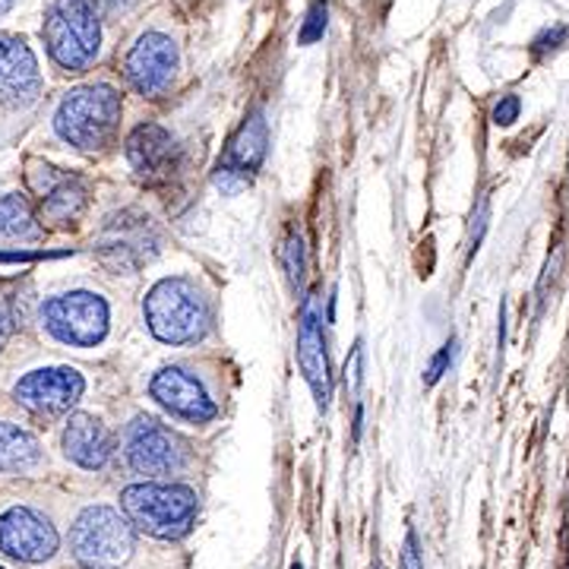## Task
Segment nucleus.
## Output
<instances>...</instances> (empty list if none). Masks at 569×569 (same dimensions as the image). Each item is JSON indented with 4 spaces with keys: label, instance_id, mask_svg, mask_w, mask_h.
I'll use <instances>...</instances> for the list:
<instances>
[{
    "label": "nucleus",
    "instance_id": "obj_3",
    "mask_svg": "<svg viewBox=\"0 0 569 569\" xmlns=\"http://www.w3.org/2000/svg\"><path fill=\"white\" fill-rule=\"evenodd\" d=\"M197 507H200L197 493L183 485L142 481V485H130L121 493V509L130 526L162 541H178L193 529Z\"/></svg>",
    "mask_w": 569,
    "mask_h": 569
},
{
    "label": "nucleus",
    "instance_id": "obj_32",
    "mask_svg": "<svg viewBox=\"0 0 569 569\" xmlns=\"http://www.w3.org/2000/svg\"><path fill=\"white\" fill-rule=\"evenodd\" d=\"M291 569H305V567H301V563H295V567H291Z\"/></svg>",
    "mask_w": 569,
    "mask_h": 569
},
{
    "label": "nucleus",
    "instance_id": "obj_10",
    "mask_svg": "<svg viewBox=\"0 0 569 569\" xmlns=\"http://www.w3.org/2000/svg\"><path fill=\"white\" fill-rule=\"evenodd\" d=\"M58 529L32 507H10L0 512V550L20 563H44L58 553Z\"/></svg>",
    "mask_w": 569,
    "mask_h": 569
},
{
    "label": "nucleus",
    "instance_id": "obj_8",
    "mask_svg": "<svg viewBox=\"0 0 569 569\" xmlns=\"http://www.w3.org/2000/svg\"><path fill=\"white\" fill-rule=\"evenodd\" d=\"M266 146H269V127H266L263 111H253L224 146L222 159L212 171L216 190L234 197L244 187H250V181L257 178V171H260V164L266 159Z\"/></svg>",
    "mask_w": 569,
    "mask_h": 569
},
{
    "label": "nucleus",
    "instance_id": "obj_22",
    "mask_svg": "<svg viewBox=\"0 0 569 569\" xmlns=\"http://www.w3.org/2000/svg\"><path fill=\"white\" fill-rule=\"evenodd\" d=\"M326 20H329L326 0H313V3H310V10H307L305 26H301V36H298V41H301V44H313V41L323 39Z\"/></svg>",
    "mask_w": 569,
    "mask_h": 569
},
{
    "label": "nucleus",
    "instance_id": "obj_28",
    "mask_svg": "<svg viewBox=\"0 0 569 569\" xmlns=\"http://www.w3.org/2000/svg\"><path fill=\"white\" fill-rule=\"evenodd\" d=\"M96 7H99V13L104 17H123V13H130L140 0H92Z\"/></svg>",
    "mask_w": 569,
    "mask_h": 569
},
{
    "label": "nucleus",
    "instance_id": "obj_6",
    "mask_svg": "<svg viewBox=\"0 0 569 569\" xmlns=\"http://www.w3.org/2000/svg\"><path fill=\"white\" fill-rule=\"evenodd\" d=\"M111 313L102 295L96 291H67L58 298H48L41 305V326L51 339L63 346L92 348L108 336Z\"/></svg>",
    "mask_w": 569,
    "mask_h": 569
},
{
    "label": "nucleus",
    "instance_id": "obj_2",
    "mask_svg": "<svg viewBox=\"0 0 569 569\" xmlns=\"http://www.w3.org/2000/svg\"><path fill=\"white\" fill-rule=\"evenodd\" d=\"M121 111V96L111 86H80L58 104L54 130L80 152H102L118 133Z\"/></svg>",
    "mask_w": 569,
    "mask_h": 569
},
{
    "label": "nucleus",
    "instance_id": "obj_31",
    "mask_svg": "<svg viewBox=\"0 0 569 569\" xmlns=\"http://www.w3.org/2000/svg\"><path fill=\"white\" fill-rule=\"evenodd\" d=\"M13 3H17V0H0V13H7V10H10Z\"/></svg>",
    "mask_w": 569,
    "mask_h": 569
},
{
    "label": "nucleus",
    "instance_id": "obj_26",
    "mask_svg": "<svg viewBox=\"0 0 569 569\" xmlns=\"http://www.w3.org/2000/svg\"><path fill=\"white\" fill-rule=\"evenodd\" d=\"M361 342H355V348H351V355H348L346 361V387L351 396H358V387H361Z\"/></svg>",
    "mask_w": 569,
    "mask_h": 569
},
{
    "label": "nucleus",
    "instance_id": "obj_14",
    "mask_svg": "<svg viewBox=\"0 0 569 569\" xmlns=\"http://www.w3.org/2000/svg\"><path fill=\"white\" fill-rule=\"evenodd\" d=\"M298 367L305 373L307 387L317 399V408L326 411L329 399H332V367H329V355H326L323 339V320L317 310V298L307 295L301 301V323H298Z\"/></svg>",
    "mask_w": 569,
    "mask_h": 569
},
{
    "label": "nucleus",
    "instance_id": "obj_11",
    "mask_svg": "<svg viewBox=\"0 0 569 569\" xmlns=\"http://www.w3.org/2000/svg\"><path fill=\"white\" fill-rule=\"evenodd\" d=\"M86 392V380L73 367H39L20 377L13 396L22 408L41 418H58L77 406Z\"/></svg>",
    "mask_w": 569,
    "mask_h": 569
},
{
    "label": "nucleus",
    "instance_id": "obj_20",
    "mask_svg": "<svg viewBox=\"0 0 569 569\" xmlns=\"http://www.w3.org/2000/svg\"><path fill=\"white\" fill-rule=\"evenodd\" d=\"M36 234V219L29 203L17 193L0 197V238H29Z\"/></svg>",
    "mask_w": 569,
    "mask_h": 569
},
{
    "label": "nucleus",
    "instance_id": "obj_24",
    "mask_svg": "<svg viewBox=\"0 0 569 569\" xmlns=\"http://www.w3.org/2000/svg\"><path fill=\"white\" fill-rule=\"evenodd\" d=\"M519 111H522V102H519V96H503L497 108H493V123L497 127H512V123L519 121Z\"/></svg>",
    "mask_w": 569,
    "mask_h": 569
},
{
    "label": "nucleus",
    "instance_id": "obj_30",
    "mask_svg": "<svg viewBox=\"0 0 569 569\" xmlns=\"http://www.w3.org/2000/svg\"><path fill=\"white\" fill-rule=\"evenodd\" d=\"M10 332H13V310H10V305L0 298V348L7 346Z\"/></svg>",
    "mask_w": 569,
    "mask_h": 569
},
{
    "label": "nucleus",
    "instance_id": "obj_4",
    "mask_svg": "<svg viewBox=\"0 0 569 569\" xmlns=\"http://www.w3.org/2000/svg\"><path fill=\"white\" fill-rule=\"evenodd\" d=\"M92 0H54L44 20V44L51 61L67 73L92 67L102 48V20Z\"/></svg>",
    "mask_w": 569,
    "mask_h": 569
},
{
    "label": "nucleus",
    "instance_id": "obj_1",
    "mask_svg": "<svg viewBox=\"0 0 569 569\" xmlns=\"http://www.w3.org/2000/svg\"><path fill=\"white\" fill-rule=\"evenodd\" d=\"M142 317L149 332L168 346L200 342L212 326V305L193 279H162L149 288L142 301Z\"/></svg>",
    "mask_w": 569,
    "mask_h": 569
},
{
    "label": "nucleus",
    "instance_id": "obj_29",
    "mask_svg": "<svg viewBox=\"0 0 569 569\" xmlns=\"http://www.w3.org/2000/svg\"><path fill=\"white\" fill-rule=\"evenodd\" d=\"M563 39H567V29H563V26L550 29V32H545L541 39L535 41V54H541V51H553V48H557Z\"/></svg>",
    "mask_w": 569,
    "mask_h": 569
},
{
    "label": "nucleus",
    "instance_id": "obj_27",
    "mask_svg": "<svg viewBox=\"0 0 569 569\" xmlns=\"http://www.w3.org/2000/svg\"><path fill=\"white\" fill-rule=\"evenodd\" d=\"M488 219H490V206L488 200H481L478 203V212H475V219H471V250H478L481 244V238H485V228H488Z\"/></svg>",
    "mask_w": 569,
    "mask_h": 569
},
{
    "label": "nucleus",
    "instance_id": "obj_17",
    "mask_svg": "<svg viewBox=\"0 0 569 569\" xmlns=\"http://www.w3.org/2000/svg\"><path fill=\"white\" fill-rule=\"evenodd\" d=\"M63 456L86 471H99L114 456V433L92 415H73L61 437Z\"/></svg>",
    "mask_w": 569,
    "mask_h": 569
},
{
    "label": "nucleus",
    "instance_id": "obj_12",
    "mask_svg": "<svg viewBox=\"0 0 569 569\" xmlns=\"http://www.w3.org/2000/svg\"><path fill=\"white\" fill-rule=\"evenodd\" d=\"M96 250L102 253V260L114 269L133 272L140 269L146 260L156 257L159 250V234L146 216L137 212H121L114 219H108L102 234L96 238Z\"/></svg>",
    "mask_w": 569,
    "mask_h": 569
},
{
    "label": "nucleus",
    "instance_id": "obj_19",
    "mask_svg": "<svg viewBox=\"0 0 569 569\" xmlns=\"http://www.w3.org/2000/svg\"><path fill=\"white\" fill-rule=\"evenodd\" d=\"M82 209H86V187L77 178H61L51 193L41 197V212L58 224L77 222Z\"/></svg>",
    "mask_w": 569,
    "mask_h": 569
},
{
    "label": "nucleus",
    "instance_id": "obj_34",
    "mask_svg": "<svg viewBox=\"0 0 569 569\" xmlns=\"http://www.w3.org/2000/svg\"><path fill=\"white\" fill-rule=\"evenodd\" d=\"M0 569H3V567H0Z\"/></svg>",
    "mask_w": 569,
    "mask_h": 569
},
{
    "label": "nucleus",
    "instance_id": "obj_25",
    "mask_svg": "<svg viewBox=\"0 0 569 569\" xmlns=\"http://www.w3.org/2000/svg\"><path fill=\"white\" fill-rule=\"evenodd\" d=\"M399 569H425V560H421V550H418V538L415 531H406V541H402V550H399Z\"/></svg>",
    "mask_w": 569,
    "mask_h": 569
},
{
    "label": "nucleus",
    "instance_id": "obj_13",
    "mask_svg": "<svg viewBox=\"0 0 569 569\" xmlns=\"http://www.w3.org/2000/svg\"><path fill=\"white\" fill-rule=\"evenodd\" d=\"M149 392L164 411H171L174 418L190 421V425H206L219 415V406L209 396V389L203 387V380L183 367H162L152 377Z\"/></svg>",
    "mask_w": 569,
    "mask_h": 569
},
{
    "label": "nucleus",
    "instance_id": "obj_33",
    "mask_svg": "<svg viewBox=\"0 0 569 569\" xmlns=\"http://www.w3.org/2000/svg\"><path fill=\"white\" fill-rule=\"evenodd\" d=\"M373 569H380V567H373Z\"/></svg>",
    "mask_w": 569,
    "mask_h": 569
},
{
    "label": "nucleus",
    "instance_id": "obj_18",
    "mask_svg": "<svg viewBox=\"0 0 569 569\" xmlns=\"http://www.w3.org/2000/svg\"><path fill=\"white\" fill-rule=\"evenodd\" d=\"M41 462L39 440L17 425L0 421V471L7 475H22L32 471Z\"/></svg>",
    "mask_w": 569,
    "mask_h": 569
},
{
    "label": "nucleus",
    "instance_id": "obj_23",
    "mask_svg": "<svg viewBox=\"0 0 569 569\" xmlns=\"http://www.w3.org/2000/svg\"><path fill=\"white\" fill-rule=\"evenodd\" d=\"M452 358H456V339H449L447 346L440 348L437 355H433V361H430V367L425 370V383L427 387H433L443 373L449 370V365H452Z\"/></svg>",
    "mask_w": 569,
    "mask_h": 569
},
{
    "label": "nucleus",
    "instance_id": "obj_7",
    "mask_svg": "<svg viewBox=\"0 0 569 569\" xmlns=\"http://www.w3.org/2000/svg\"><path fill=\"white\" fill-rule=\"evenodd\" d=\"M123 456H127V466L146 478L178 475L187 466V447L181 443V437L146 415L133 418V425L127 427Z\"/></svg>",
    "mask_w": 569,
    "mask_h": 569
},
{
    "label": "nucleus",
    "instance_id": "obj_21",
    "mask_svg": "<svg viewBox=\"0 0 569 569\" xmlns=\"http://www.w3.org/2000/svg\"><path fill=\"white\" fill-rule=\"evenodd\" d=\"M282 266H284V272H288V282L295 284V288L305 282V269H307L305 238H301L298 231H291V234L284 238V244H282Z\"/></svg>",
    "mask_w": 569,
    "mask_h": 569
},
{
    "label": "nucleus",
    "instance_id": "obj_16",
    "mask_svg": "<svg viewBox=\"0 0 569 569\" xmlns=\"http://www.w3.org/2000/svg\"><path fill=\"white\" fill-rule=\"evenodd\" d=\"M127 159L142 181H168L181 164V146L159 123H140L127 137Z\"/></svg>",
    "mask_w": 569,
    "mask_h": 569
},
{
    "label": "nucleus",
    "instance_id": "obj_9",
    "mask_svg": "<svg viewBox=\"0 0 569 569\" xmlns=\"http://www.w3.org/2000/svg\"><path fill=\"white\" fill-rule=\"evenodd\" d=\"M178 70H181V51L164 32H142L123 61V77L146 99L164 96Z\"/></svg>",
    "mask_w": 569,
    "mask_h": 569
},
{
    "label": "nucleus",
    "instance_id": "obj_5",
    "mask_svg": "<svg viewBox=\"0 0 569 569\" xmlns=\"http://www.w3.org/2000/svg\"><path fill=\"white\" fill-rule=\"evenodd\" d=\"M137 548L130 519L111 507H86L70 529V553L86 569H121Z\"/></svg>",
    "mask_w": 569,
    "mask_h": 569
},
{
    "label": "nucleus",
    "instance_id": "obj_15",
    "mask_svg": "<svg viewBox=\"0 0 569 569\" xmlns=\"http://www.w3.org/2000/svg\"><path fill=\"white\" fill-rule=\"evenodd\" d=\"M41 70L32 48L22 39L0 36V102L26 108L39 99Z\"/></svg>",
    "mask_w": 569,
    "mask_h": 569
}]
</instances>
